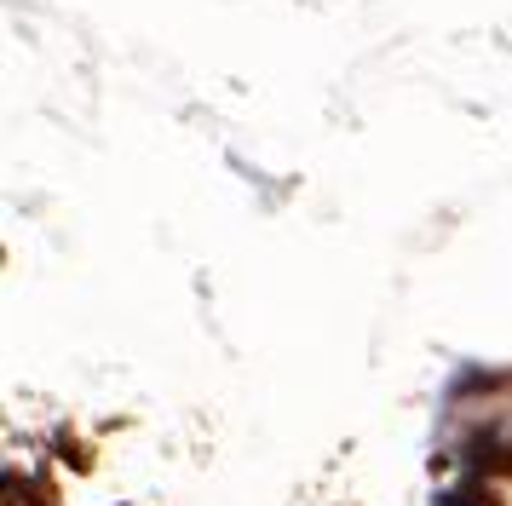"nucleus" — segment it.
Returning <instances> with one entry per match:
<instances>
[{
  "label": "nucleus",
  "mask_w": 512,
  "mask_h": 506,
  "mask_svg": "<svg viewBox=\"0 0 512 506\" xmlns=\"http://www.w3.org/2000/svg\"><path fill=\"white\" fill-rule=\"evenodd\" d=\"M6 506H41L29 489H18V478H6Z\"/></svg>",
  "instance_id": "obj_1"
}]
</instances>
